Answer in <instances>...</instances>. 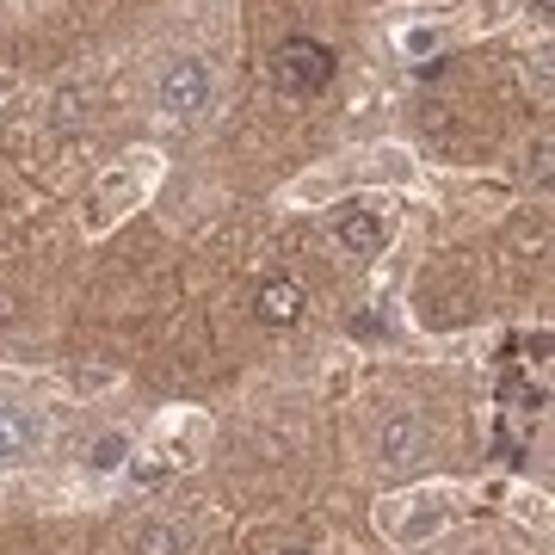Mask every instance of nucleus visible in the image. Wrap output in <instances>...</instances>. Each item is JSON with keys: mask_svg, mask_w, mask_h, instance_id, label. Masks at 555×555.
<instances>
[{"mask_svg": "<svg viewBox=\"0 0 555 555\" xmlns=\"http://www.w3.org/2000/svg\"><path fill=\"white\" fill-rule=\"evenodd\" d=\"M254 315L266 321V327H291V321L302 315V284L297 278H266L254 297Z\"/></svg>", "mask_w": 555, "mask_h": 555, "instance_id": "obj_4", "label": "nucleus"}, {"mask_svg": "<svg viewBox=\"0 0 555 555\" xmlns=\"http://www.w3.org/2000/svg\"><path fill=\"white\" fill-rule=\"evenodd\" d=\"M531 173H537V185H543V179H550V137L537 142V155H531Z\"/></svg>", "mask_w": 555, "mask_h": 555, "instance_id": "obj_8", "label": "nucleus"}, {"mask_svg": "<svg viewBox=\"0 0 555 555\" xmlns=\"http://www.w3.org/2000/svg\"><path fill=\"white\" fill-rule=\"evenodd\" d=\"M130 555H185V531L179 525H142Z\"/></svg>", "mask_w": 555, "mask_h": 555, "instance_id": "obj_7", "label": "nucleus"}, {"mask_svg": "<svg viewBox=\"0 0 555 555\" xmlns=\"http://www.w3.org/2000/svg\"><path fill=\"white\" fill-rule=\"evenodd\" d=\"M284 555H315V550H284Z\"/></svg>", "mask_w": 555, "mask_h": 555, "instance_id": "obj_11", "label": "nucleus"}, {"mask_svg": "<svg viewBox=\"0 0 555 555\" xmlns=\"http://www.w3.org/2000/svg\"><path fill=\"white\" fill-rule=\"evenodd\" d=\"M38 438H43V426L25 408H0V463H20Z\"/></svg>", "mask_w": 555, "mask_h": 555, "instance_id": "obj_6", "label": "nucleus"}, {"mask_svg": "<svg viewBox=\"0 0 555 555\" xmlns=\"http://www.w3.org/2000/svg\"><path fill=\"white\" fill-rule=\"evenodd\" d=\"M118 456H124V438H105V444H100V456H93V463H100V469H112Z\"/></svg>", "mask_w": 555, "mask_h": 555, "instance_id": "obj_9", "label": "nucleus"}, {"mask_svg": "<svg viewBox=\"0 0 555 555\" xmlns=\"http://www.w3.org/2000/svg\"><path fill=\"white\" fill-rule=\"evenodd\" d=\"M334 241L346 247V254H377V247H383V217H377V210H339Z\"/></svg>", "mask_w": 555, "mask_h": 555, "instance_id": "obj_5", "label": "nucleus"}, {"mask_svg": "<svg viewBox=\"0 0 555 555\" xmlns=\"http://www.w3.org/2000/svg\"><path fill=\"white\" fill-rule=\"evenodd\" d=\"M377 451H383V463H396V469H408V463L426 456V420H420V408H389V414L377 420Z\"/></svg>", "mask_w": 555, "mask_h": 555, "instance_id": "obj_3", "label": "nucleus"}, {"mask_svg": "<svg viewBox=\"0 0 555 555\" xmlns=\"http://www.w3.org/2000/svg\"><path fill=\"white\" fill-rule=\"evenodd\" d=\"M210 93H217V75H210L204 56H173L155 80V105L167 118H198V112H210Z\"/></svg>", "mask_w": 555, "mask_h": 555, "instance_id": "obj_1", "label": "nucleus"}, {"mask_svg": "<svg viewBox=\"0 0 555 555\" xmlns=\"http://www.w3.org/2000/svg\"><path fill=\"white\" fill-rule=\"evenodd\" d=\"M272 80L284 93H321L334 80V50L315 38H284L272 50Z\"/></svg>", "mask_w": 555, "mask_h": 555, "instance_id": "obj_2", "label": "nucleus"}, {"mask_svg": "<svg viewBox=\"0 0 555 555\" xmlns=\"http://www.w3.org/2000/svg\"><path fill=\"white\" fill-rule=\"evenodd\" d=\"M531 7H537V13H550V0H531Z\"/></svg>", "mask_w": 555, "mask_h": 555, "instance_id": "obj_10", "label": "nucleus"}]
</instances>
